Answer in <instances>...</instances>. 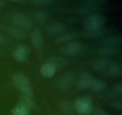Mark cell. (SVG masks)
I'll return each mask as SVG.
<instances>
[{
    "label": "cell",
    "instance_id": "f1b7e54d",
    "mask_svg": "<svg viewBox=\"0 0 122 115\" xmlns=\"http://www.w3.org/2000/svg\"><path fill=\"white\" fill-rule=\"evenodd\" d=\"M93 115H109L106 111L101 109H96L92 111Z\"/></svg>",
    "mask_w": 122,
    "mask_h": 115
},
{
    "label": "cell",
    "instance_id": "83f0119b",
    "mask_svg": "<svg viewBox=\"0 0 122 115\" xmlns=\"http://www.w3.org/2000/svg\"><path fill=\"white\" fill-rule=\"evenodd\" d=\"M112 106L116 110L121 111L122 110V102L121 100H115L112 103Z\"/></svg>",
    "mask_w": 122,
    "mask_h": 115
},
{
    "label": "cell",
    "instance_id": "4fadbf2b",
    "mask_svg": "<svg viewBox=\"0 0 122 115\" xmlns=\"http://www.w3.org/2000/svg\"><path fill=\"white\" fill-rule=\"evenodd\" d=\"M111 61L108 58H100L95 59L92 62L91 67L93 69L97 71H102L107 69L111 63Z\"/></svg>",
    "mask_w": 122,
    "mask_h": 115
},
{
    "label": "cell",
    "instance_id": "603a6c76",
    "mask_svg": "<svg viewBox=\"0 0 122 115\" xmlns=\"http://www.w3.org/2000/svg\"><path fill=\"white\" fill-rule=\"evenodd\" d=\"M107 87V84L103 80L98 79H93L89 87V89L94 92H98L103 91Z\"/></svg>",
    "mask_w": 122,
    "mask_h": 115
},
{
    "label": "cell",
    "instance_id": "484cf974",
    "mask_svg": "<svg viewBox=\"0 0 122 115\" xmlns=\"http://www.w3.org/2000/svg\"><path fill=\"white\" fill-rule=\"evenodd\" d=\"M29 2L35 5L41 6H50L56 3L55 0H32Z\"/></svg>",
    "mask_w": 122,
    "mask_h": 115
},
{
    "label": "cell",
    "instance_id": "7a4b0ae2",
    "mask_svg": "<svg viewBox=\"0 0 122 115\" xmlns=\"http://www.w3.org/2000/svg\"><path fill=\"white\" fill-rule=\"evenodd\" d=\"M13 83L22 93L32 98L33 90L30 80L26 74L22 73H17L13 76Z\"/></svg>",
    "mask_w": 122,
    "mask_h": 115
},
{
    "label": "cell",
    "instance_id": "8fae6325",
    "mask_svg": "<svg viewBox=\"0 0 122 115\" xmlns=\"http://www.w3.org/2000/svg\"><path fill=\"white\" fill-rule=\"evenodd\" d=\"M30 39L33 47L36 50L42 49L44 44L42 34L41 31L38 28H35L30 34Z\"/></svg>",
    "mask_w": 122,
    "mask_h": 115
},
{
    "label": "cell",
    "instance_id": "4dcf8cb0",
    "mask_svg": "<svg viewBox=\"0 0 122 115\" xmlns=\"http://www.w3.org/2000/svg\"><path fill=\"white\" fill-rule=\"evenodd\" d=\"M5 1H4V0H0V9L2 8L5 5Z\"/></svg>",
    "mask_w": 122,
    "mask_h": 115
},
{
    "label": "cell",
    "instance_id": "3957f363",
    "mask_svg": "<svg viewBox=\"0 0 122 115\" xmlns=\"http://www.w3.org/2000/svg\"><path fill=\"white\" fill-rule=\"evenodd\" d=\"M73 105L75 111L81 115H91L94 109L92 99L88 95L77 98L75 101Z\"/></svg>",
    "mask_w": 122,
    "mask_h": 115
},
{
    "label": "cell",
    "instance_id": "5b68a950",
    "mask_svg": "<svg viewBox=\"0 0 122 115\" xmlns=\"http://www.w3.org/2000/svg\"><path fill=\"white\" fill-rule=\"evenodd\" d=\"M75 74L73 71H67L62 74L57 80V86L62 91H69L73 84Z\"/></svg>",
    "mask_w": 122,
    "mask_h": 115
},
{
    "label": "cell",
    "instance_id": "52a82bcc",
    "mask_svg": "<svg viewBox=\"0 0 122 115\" xmlns=\"http://www.w3.org/2000/svg\"><path fill=\"white\" fill-rule=\"evenodd\" d=\"M83 49V45L82 43L78 41H71L66 43L61 48V50L65 55H75L81 52Z\"/></svg>",
    "mask_w": 122,
    "mask_h": 115
},
{
    "label": "cell",
    "instance_id": "44dd1931",
    "mask_svg": "<svg viewBox=\"0 0 122 115\" xmlns=\"http://www.w3.org/2000/svg\"><path fill=\"white\" fill-rule=\"evenodd\" d=\"M16 105L23 107H25L30 110L31 109H33L35 107V103L32 99L31 97L22 94L20 96L19 101L17 103Z\"/></svg>",
    "mask_w": 122,
    "mask_h": 115
},
{
    "label": "cell",
    "instance_id": "ffe728a7",
    "mask_svg": "<svg viewBox=\"0 0 122 115\" xmlns=\"http://www.w3.org/2000/svg\"><path fill=\"white\" fill-rule=\"evenodd\" d=\"M107 73L113 77H117L122 73V64L119 62H112L107 68Z\"/></svg>",
    "mask_w": 122,
    "mask_h": 115
},
{
    "label": "cell",
    "instance_id": "8992f818",
    "mask_svg": "<svg viewBox=\"0 0 122 115\" xmlns=\"http://www.w3.org/2000/svg\"><path fill=\"white\" fill-rule=\"evenodd\" d=\"M12 21L15 26L24 30H29L32 27V22L29 18L22 13H15L12 17Z\"/></svg>",
    "mask_w": 122,
    "mask_h": 115
},
{
    "label": "cell",
    "instance_id": "ba28073f",
    "mask_svg": "<svg viewBox=\"0 0 122 115\" xmlns=\"http://www.w3.org/2000/svg\"><path fill=\"white\" fill-rule=\"evenodd\" d=\"M122 53L121 48L119 47H111V46H104L100 47L97 50V54L100 58H106L114 55H119Z\"/></svg>",
    "mask_w": 122,
    "mask_h": 115
},
{
    "label": "cell",
    "instance_id": "2e32d148",
    "mask_svg": "<svg viewBox=\"0 0 122 115\" xmlns=\"http://www.w3.org/2000/svg\"><path fill=\"white\" fill-rule=\"evenodd\" d=\"M122 43L121 35H112L104 38L101 40V43L104 46L111 47H119Z\"/></svg>",
    "mask_w": 122,
    "mask_h": 115
},
{
    "label": "cell",
    "instance_id": "7c38bea8",
    "mask_svg": "<svg viewBox=\"0 0 122 115\" xmlns=\"http://www.w3.org/2000/svg\"><path fill=\"white\" fill-rule=\"evenodd\" d=\"M4 29L13 38L17 40H26L27 34L25 31L16 26H5Z\"/></svg>",
    "mask_w": 122,
    "mask_h": 115
},
{
    "label": "cell",
    "instance_id": "9c48e42d",
    "mask_svg": "<svg viewBox=\"0 0 122 115\" xmlns=\"http://www.w3.org/2000/svg\"><path fill=\"white\" fill-rule=\"evenodd\" d=\"M29 54V49L25 46H17L13 52V56L15 60L19 62H24L27 59Z\"/></svg>",
    "mask_w": 122,
    "mask_h": 115
},
{
    "label": "cell",
    "instance_id": "5bb4252c",
    "mask_svg": "<svg viewBox=\"0 0 122 115\" xmlns=\"http://www.w3.org/2000/svg\"><path fill=\"white\" fill-rule=\"evenodd\" d=\"M108 34V29L102 28L101 29L92 31H85L82 32L81 35L82 37L87 39H96L100 38L104 35Z\"/></svg>",
    "mask_w": 122,
    "mask_h": 115
},
{
    "label": "cell",
    "instance_id": "f546056e",
    "mask_svg": "<svg viewBox=\"0 0 122 115\" xmlns=\"http://www.w3.org/2000/svg\"><path fill=\"white\" fill-rule=\"evenodd\" d=\"M4 42V37L1 33H0V45Z\"/></svg>",
    "mask_w": 122,
    "mask_h": 115
},
{
    "label": "cell",
    "instance_id": "d4e9b609",
    "mask_svg": "<svg viewBox=\"0 0 122 115\" xmlns=\"http://www.w3.org/2000/svg\"><path fill=\"white\" fill-rule=\"evenodd\" d=\"M12 115H30V110L26 108L19 105H15L11 111Z\"/></svg>",
    "mask_w": 122,
    "mask_h": 115
},
{
    "label": "cell",
    "instance_id": "d6986e66",
    "mask_svg": "<svg viewBox=\"0 0 122 115\" xmlns=\"http://www.w3.org/2000/svg\"><path fill=\"white\" fill-rule=\"evenodd\" d=\"M79 35L77 32H68L58 36L56 39V43L58 44L60 43H67L69 42L74 41V40L77 39Z\"/></svg>",
    "mask_w": 122,
    "mask_h": 115
},
{
    "label": "cell",
    "instance_id": "cb8c5ba5",
    "mask_svg": "<svg viewBox=\"0 0 122 115\" xmlns=\"http://www.w3.org/2000/svg\"><path fill=\"white\" fill-rule=\"evenodd\" d=\"M32 17L34 20L38 22H43L45 21L48 18V13L43 10H39L34 12L32 14Z\"/></svg>",
    "mask_w": 122,
    "mask_h": 115
},
{
    "label": "cell",
    "instance_id": "1f68e13d",
    "mask_svg": "<svg viewBox=\"0 0 122 115\" xmlns=\"http://www.w3.org/2000/svg\"><path fill=\"white\" fill-rule=\"evenodd\" d=\"M11 2H19V3H23V2H26V1H23V0H21V1H20V0H17H17H15V1H11Z\"/></svg>",
    "mask_w": 122,
    "mask_h": 115
},
{
    "label": "cell",
    "instance_id": "4316f807",
    "mask_svg": "<svg viewBox=\"0 0 122 115\" xmlns=\"http://www.w3.org/2000/svg\"><path fill=\"white\" fill-rule=\"evenodd\" d=\"M113 94L116 96L121 97L122 94V83H119L114 87L113 91Z\"/></svg>",
    "mask_w": 122,
    "mask_h": 115
},
{
    "label": "cell",
    "instance_id": "6da1fadb",
    "mask_svg": "<svg viewBox=\"0 0 122 115\" xmlns=\"http://www.w3.org/2000/svg\"><path fill=\"white\" fill-rule=\"evenodd\" d=\"M104 0H88L81 2L77 8V13L80 15H91L101 10L106 5Z\"/></svg>",
    "mask_w": 122,
    "mask_h": 115
},
{
    "label": "cell",
    "instance_id": "277c9868",
    "mask_svg": "<svg viewBox=\"0 0 122 115\" xmlns=\"http://www.w3.org/2000/svg\"><path fill=\"white\" fill-rule=\"evenodd\" d=\"M107 21V19L101 14H94L89 15L83 22V26L86 31L96 30L103 28Z\"/></svg>",
    "mask_w": 122,
    "mask_h": 115
},
{
    "label": "cell",
    "instance_id": "30bf717a",
    "mask_svg": "<svg viewBox=\"0 0 122 115\" xmlns=\"http://www.w3.org/2000/svg\"><path fill=\"white\" fill-rule=\"evenodd\" d=\"M93 79V75L91 73L88 72L81 73L77 81V87L80 90L88 88Z\"/></svg>",
    "mask_w": 122,
    "mask_h": 115
},
{
    "label": "cell",
    "instance_id": "ac0fdd59",
    "mask_svg": "<svg viewBox=\"0 0 122 115\" xmlns=\"http://www.w3.org/2000/svg\"><path fill=\"white\" fill-rule=\"evenodd\" d=\"M46 30L47 32L51 35H60L65 31L66 26L61 23H51L48 25Z\"/></svg>",
    "mask_w": 122,
    "mask_h": 115
},
{
    "label": "cell",
    "instance_id": "e0dca14e",
    "mask_svg": "<svg viewBox=\"0 0 122 115\" xmlns=\"http://www.w3.org/2000/svg\"><path fill=\"white\" fill-rule=\"evenodd\" d=\"M60 111L64 115H73L75 111L74 105L68 100H62L58 104Z\"/></svg>",
    "mask_w": 122,
    "mask_h": 115
},
{
    "label": "cell",
    "instance_id": "7402d4cb",
    "mask_svg": "<svg viewBox=\"0 0 122 115\" xmlns=\"http://www.w3.org/2000/svg\"><path fill=\"white\" fill-rule=\"evenodd\" d=\"M56 69L50 63H46L41 67L40 73L42 77L46 79H50L54 75Z\"/></svg>",
    "mask_w": 122,
    "mask_h": 115
},
{
    "label": "cell",
    "instance_id": "9a60e30c",
    "mask_svg": "<svg viewBox=\"0 0 122 115\" xmlns=\"http://www.w3.org/2000/svg\"><path fill=\"white\" fill-rule=\"evenodd\" d=\"M46 63L51 64L57 70L64 68L67 65V61L60 56H51L48 59Z\"/></svg>",
    "mask_w": 122,
    "mask_h": 115
}]
</instances>
